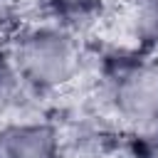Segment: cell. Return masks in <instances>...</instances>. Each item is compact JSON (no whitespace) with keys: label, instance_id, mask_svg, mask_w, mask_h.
Masks as SVG:
<instances>
[{"label":"cell","instance_id":"cell-1","mask_svg":"<svg viewBox=\"0 0 158 158\" xmlns=\"http://www.w3.org/2000/svg\"><path fill=\"white\" fill-rule=\"evenodd\" d=\"M10 62L27 96L42 99L69 89L84 72V40L67 30L35 20L22 22L5 42Z\"/></svg>","mask_w":158,"mask_h":158},{"label":"cell","instance_id":"cell-2","mask_svg":"<svg viewBox=\"0 0 158 158\" xmlns=\"http://www.w3.org/2000/svg\"><path fill=\"white\" fill-rule=\"evenodd\" d=\"M104 104L114 118L133 131L158 123V54L114 52L101 64Z\"/></svg>","mask_w":158,"mask_h":158},{"label":"cell","instance_id":"cell-3","mask_svg":"<svg viewBox=\"0 0 158 158\" xmlns=\"http://www.w3.org/2000/svg\"><path fill=\"white\" fill-rule=\"evenodd\" d=\"M64 138L54 121L47 118H5L0 121V158H62Z\"/></svg>","mask_w":158,"mask_h":158},{"label":"cell","instance_id":"cell-4","mask_svg":"<svg viewBox=\"0 0 158 158\" xmlns=\"http://www.w3.org/2000/svg\"><path fill=\"white\" fill-rule=\"evenodd\" d=\"M42 20L52 22L69 35L86 40L111 15L109 0H37Z\"/></svg>","mask_w":158,"mask_h":158},{"label":"cell","instance_id":"cell-5","mask_svg":"<svg viewBox=\"0 0 158 158\" xmlns=\"http://www.w3.org/2000/svg\"><path fill=\"white\" fill-rule=\"evenodd\" d=\"M22 96H27V94L17 79V72L10 62L5 44H0V118H5L12 109H17Z\"/></svg>","mask_w":158,"mask_h":158},{"label":"cell","instance_id":"cell-6","mask_svg":"<svg viewBox=\"0 0 158 158\" xmlns=\"http://www.w3.org/2000/svg\"><path fill=\"white\" fill-rule=\"evenodd\" d=\"M138 37L143 47L158 54V0H138Z\"/></svg>","mask_w":158,"mask_h":158},{"label":"cell","instance_id":"cell-7","mask_svg":"<svg viewBox=\"0 0 158 158\" xmlns=\"http://www.w3.org/2000/svg\"><path fill=\"white\" fill-rule=\"evenodd\" d=\"M22 25V0H0V44Z\"/></svg>","mask_w":158,"mask_h":158}]
</instances>
